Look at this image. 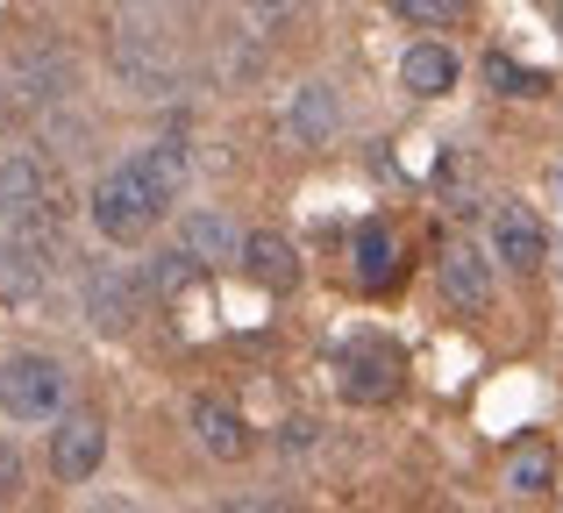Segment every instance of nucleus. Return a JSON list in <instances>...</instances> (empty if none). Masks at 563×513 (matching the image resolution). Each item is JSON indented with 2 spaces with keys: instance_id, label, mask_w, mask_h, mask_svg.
<instances>
[{
  "instance_id": "f257e3e1",
  "label": "nucleus",
  "mask_w": 563,
  "mask_h": 513,
  "mask_svg": "<svg viewBox=\"0 0 563 513\" xmlns=\"http://www.w3.org/2000/svg\"><path fill=\"white\" fill-rule=\"evenodd\" d=\"M114 71H122V86L143 93V100H165L172 86H179V51H172V36H165V14H143V8L114 14Z\"/></svg>"
},
{
  "instance_id": "f03ea898",
  "label": "nucleus",
  "mask_w": 563,
  "mask_h": 513,
  "mask_svg": "<svg viewBox=\"0 0 563 513\" xmlns=\"http://www.w3.org/2000/svg\"><path fill=\"white\" fill-rule=\"evenodd\" d=\"M57 406H65V364L43 357V349H14L0 364V414L36 428V421H65Z\"/></svg>"
},
{
  "instance_id": "7ed1b4c3",
  "label": "nucleus",
  "mask_w": 563,
  "mask_h": 513,
  "mask_svg": "<svg viewBox=\"0 0 563 513\" xmlns=\"http://www.w3.org/2000/svg\"><path fill=\"white\" fill-rule=\"evenodd\" d=\"M65 208V186H57L51 157L43 150H8L0 157V222H22L36 236V222H57Z\"/></svg>"
},
{
  "instance_id": "20e7f679",
  "label": "nucleus",
  "mask_w": 563,
  "mask_h": 513,
  "mask_svg": "<svg viewBox=\"0 0 563 513\" xmlns=\"http://www.w3.org/2000/svg\"><path fill=\"white\" fill-rule=\"evenodd\" d=\"M151 222H157V208H151V193L136 186V171H129V165L100 171V179H93V228H100V236H108V243H143Z\"/></svg>"
},
{
  "instance_id": "39448f33",
  "label": "nucleus",
  "mask_w": 563,
  "mask_h": 513,
  "mask_svg": "<svg viewBox=\"0 0 563 513\" xmlns=\"http://www.w3.org/2000/svg\"><path fill=\"white\" fill-rule=\"evenodd\" d=\"M100 464H108V421L93 406H79L51 428V478L57 486H93Z\"/></svg>"
},
{
  "instance_id": "423d86ee",
  "label": "nucleus",
  "mask_w": 563,
  "mask_h": 513,
  "mask_svg": "<svg viewBox=\"0 0 563 513\" xmlns=\"http://www.w3.org/2000/svg\"><path fill=\"white\" fill-rule=\"evenodd\" d=\"M493 264H507L521 278H536L550 264V228H542V214L528 200H499L493 208Z\"/></svg>"
},
{
  "instance_id": "0eeeda50",
  "label": "nucleus",
  "mask_w": 563,
  "mask_h": 513,
  "mask_svg": "<svg viewBox=\"0 0 563 513\" xmlns=\"http://www.w3.org/2000/svg\"><path fill=\"white\" fill-rule=\"evenodd\" d=\"M286 143H300V150H321V143H335V129H343V93H335L329 79H307L286 93Z\"/></svg>"
},
{
  "instance_id": "6e6552de",
  "label": "nucleus",
  "mask_w": 563,
  "mask_h": 513,
  "mask_svg": "<svg viewBox=\"0 0 563 513\" xmlns=\"http://www.w3.org/2000/svg\"><path fill=\"white\" fill-rule=\"evenodd\" d=\"M399 378H407V364H399V349H393V343H378V335H364V343H350V349H343V392H350L357 406L393 400Z\"/></svg>"
},
{
  "instance_id": "1a4fd4ad",
  "label": "nucleus",
  "mask_w": 563,
  "mask_h": 513,
  "mask_svg": "<svg viewBox=\"0 0 563 513\" xmlns=\"http://www.w3.org/2000/svg\"><path fill=\"white\" fill-rule=\"evenodd\" d=\"M143 314V286L129 271H114V264H100L93 278H86V328L93 335H129Z\"/></svg>"
},
{
  "instance_id": "9d476101",
  "label": "nucleus",
  "mask_w": 563,
  "mask_h": 513,
  "mask_svg": "<svg viewBox=\"0 0 563 513\" xmlns=\"http://www.w3.org/2000/svg\"><path fill=\"white\" fill-rule=\"evenodd\" d=\"M129 171H136V186L151 193V208L165 214L172 200L186 193V179H192V150L179 136H157V143H143V150H129Z\"/></svg>"
},
{
  "instance_id": "9b49d317",
  "label": "nucleus",
  "mask_w": 563,
  "mask_h": 513,
  "mask_svg": "<svg viewBox=\"0 0 563 513\" xmlns=\"http://www.w3.org/2000/svg\"><path fill=\"white\" fill-rule=\"evenodd\" d=\"M186 428H192V443H200L207 457H221V464H243L250 449H257V435H250V421L235 414L229 400H207V392H200V400L186 406Z\"/></svg>"
},
{
  "instance_id": "f8f14e48",
  "label": "nucleus",
  "mask_w": 563,
  "mask_h": 513,
  "mask_svg": "<svg viewBox=\"0 0 563 513\" xmlns=\"http://www.w3.org/2000/svg\"><path fill=\"white\" fill-rule=\"evenodd\" d=\"M43 292H51V243L43 236L0 243V306H36Z\"/></svg>"
},
{
  "instance_id": "ddd939ff",
  "label": "nucleus",
  "mask_w": 563,
  "mask_h": 513,
  "mask_svg": "<svg viewBox=\"0 0 563 513\" xmlns=\"http://www.w3.org/2000/svg\"><path fill=\"white\" fill-rule=\"evenodd\" d=\"M435 278H442V292H450V306H464V314H485V306H493V250H478V243H450V250L435 257Z\"/></svg>"
},
{
  "instance_id": "4468645a",
  "label": "nucleus",
  "mask_w": 563,
  "mask_h": 513,
  "mask_svg": "<svg viewBox=\"0 0 563 513\" xmlns=\"http://www.w3.org/2000/svg\"><path fill=\"white\" fill-rule=\"evenodd\" d=\"M243 271L257 278L264 292H300V250L278 228H250L243 236Z\"/></svg>"
},
{
  "instance_id": "2eb2a0df",
  "label": "nucleus",
  "mask_w": 563,
  "mask_h": 513,
  "mask_svg": "<svg viewBox=\"0 0 563 513\" xmlns=\"http://www.w3.org/2000/svg\"><path fill=\"white\" fill-rule=\"evenodd\" d=\"M399 86L421 93V100L450 93V86H456V51H450V43H435V36H421L407 57H399Z\"/></svg>"
},
{
  "instance_id": "dca6fc26",
  "label": "nucleus",
  "mask_w": 563,
  "mask_h": 513,
  "mask_svg": "<svg viewBox=\"0 0 563 513\" xmlns=\"http://www.w3.org/2000/svg\"><path fill=\"white\" fill-rule=\"evenodd\" d=\"M186 257H192V264H243V236L229 228V214L200 208V214L186 222Z\"/></svg>"
},
{
  "instance_id": "f3484780",
  "label": "nucleus",
  "mask_w": 563,
  "mask_h": 513,
  "mask_svg": "<svg viewBox=\"0 0 563 513\" xmlns=\"http://www.w3.org/2000/svg\"><path fill=\"white\" fill-rule=\"evenodd\" d=\"M550 486H556V449L550 443H521L507 457V492L514 500H542Z\"/></svg>"
},
{
  "instance_id": "a211bd4d",
  "label": "nucleus",
  "mask_w": 563,
  "mask_h": 513,
  "mask_svg": "<svg viewBox=\"0 0 563 513\" xmlns=\"http://www.w3.org/2000/svg\"><path fill=\"white\" fill-rule=\"evenodd\" d=\"M393 264H399L393 228L364 222V228H357V278H364V286H385V278H393Z\"/></svg>"
},
{
  "instance_id": "6ab92c4d",
  "label": "nucleus",
  "mask_w": 563,
  "mask_h": 513,
  "mask_svg": "<svg viewBox=\"0 0 563 513\" xmlns=\"http://www.w3.org/2000/svg\"><path fill=\"white\" fill-rule=\"evenodd\" d=\"M399 22H413V29H456V22H464V0H399Z\"/></svg>"
},
{
  "instance_id": "aec40b11",
  "label": "nucleus",
  "mask_w": 563,
  "mask_h": 513,
  "mask_svg": "<svg viewBox=\"0 0 563 513\" xmlns=\"http://www.w3.org/2000/svg\"><path fill=\"white\" fill-rule=\"evenodd\" d=\"M192 271H200V264H192L186 250H165V257H157V271H151V292H179Z\"/></svg>"
},
{
  "instance_id": "412c9836",
  "label": "nucleus",
  "mask_w": 563,
  "mask_h": 513,
  "mask_svg": "<svg viewBox=\"0 0 563 513\" xmlns=\"http://www.w3.org/2000/svg\"><path fill=\"white\" fill-rule=\"evenodd\" d=\"M221 513H300L292 500H278V492H243V500H229Z\"/></svg>"
},
{
  "instance_id": "4be33fe9",
  "label": "nucleus",
  "mask_w": 563,
  "mask_h": 513,
  "mask_svg": "<svg viewBox=\"0 0 563 513\" xmlns=\"http://www.w3.org/2000/svg\"><path fill=\"white\" fill-rule=\"evenodd\" d=\"M485 79H493V86H514V93H536V79H528V71H514L507 57H493V65H485Z\"/></svg>"
},
{
  "instance_id": "5701e85b",
  "label": "nucleus",
  "mask_w": 563,
  "mask_h": 513,
  "mask_svg": "<svg viewBox=\"0 0 563 513\" xmlns=\"http://www.w3.org/2000/svg\"><path fill=\"white\" fill-rule=\"evenodd\" d=\"M22 486V457H14V443H0V492Z\"/></svg>"
},
{
  "instance_id": "b1692460",
  "label": "nucleus",
  "mask_w": 563,
  "mask_h": 513,
  "mask_svg": "<svg viewBox=\"0 0 563 513\" xmlns=\"http://www.w3.org/2000/svg\"><path fill=\"white\" fill-rule=\"evenodd\" d=\"M0 114H8V100H0Z\"/></svg>"
}]
</instances>
